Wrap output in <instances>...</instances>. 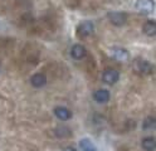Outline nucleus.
<instances>
[{
	"label": "nucleus",
	"instance_id": "obj_8",
	"mask_svg": "<svg viewBox=\"0 0 156 151\" xmlns=\"http://www.w3.org/2000/svg\"><path fill=\"white\" fill-rule=\"evenodd\" d=\"M53 113L58 120H61V121H68V120H71L73 117L72 111L68 107H64V106H55L53 108Z\"/></svg>",
	"mask_w": 156,
	"mask_h": 151
},
{
	"label": "nucleus",
	"instance_id": "obj_16",
	"mask_svg": "<svg viewBox=\"0 0 156 151\" xmlns=\"http://www.w3.org/2000/svg\"><path fill=\"white\" fill-rule=\"evenodd\" d=\"M62 151H78L76 147H73V146H67V147H64Z\"/></svg>",
	"mask_w": 156,
	"mask_h": 151
},
{
	"label": "nucleus",
	"instance_id": "obj_15",
	"mask_svg": "<svg viewBox=\"0 0 156 151\" xmlns=\"http://www.w3.org/2000/svg\"><path fill=\"white\" fill-rule=\"evenodd\" d=\"M142 128L144 130H152L155 128V117L154 116H149L142 121Z\"/></svg>",
	"mask_w": 156,
	"mask_h": 151
},
{
	"label": "nucleus",
	"instance_id": "obj_13",
	"mask_svg": "<svg viewBox=\"0 0 156 151\" xmlns=\"http://www.w3.org/2000/svg\"><path fill=\"white\" fill-rule=\"evenodd\" d=\"M78 146H80L81 151H100L98 149H97V146L92 142L88 137L81 138L80 142H78Z\"/></svg>",
	"mask_w": 156,
	"mask_h": 151
},
{
	"label": "nucleus",
	"instance_id": "obj_3",
	"mask_svg": "<svg viewBox=\"0 0 156 151\" xmlns=\"http://www.w3.org/2000/svg\"><path fill=\"white\" fill-rule=\"evenodd\" d=\"M107 19L110 23L115 27H123L129 20V15L125 12H108L107 13Z\"/></svg>",
	"mask_w": 156,
	"mask_h": 151
},
{
	"label": "nucleus",
	"instance_id": "obj_4",
	"mask_svg": "<svg viewBox=\"0 0 156 151\" xmlns=\"http://www.w3.org/2000/svg\"><path fill=\"white\" fill-rule=\"evenodd\" d=\"M120 81V72L115 68H106L102 72V82L107 86H113Z\"/></svg>",
	"mask_w": 156,
	"mask_h": 151
},
{
	"label": "nucleus",
	"instance_id": "obj_10",
	"mask_svg": "<svg viewBox=\"0 0 156 151\" xmlns=\"http://www.w3.org/2000/svg\"><path fill=\"white\" fill-rule=\"evenodd\" d=\"M47 76L42 72H37L30 77V84L34 88H42L47 84Z\"/></svg>",
	"mask_w": 156,
	"mask_h": 151
},
{
	"label": "nucleus",
	"instance_id": "obj_12",
	"mask_svg": "<svg viewBox=\"0 0 156 151\" xmlns=\"http://www.w3.org/2000/svg\"><path fill=\"white\" fill-rule=\"evenodd\" d=\"M141 147L144 151H155L156 150V138L154 136H146L141 140Z\"/></svg>",
	"mask_w": 156,
	"mask_h": 151
},
{
	"label": "nucleus",
	"instance_id": "obj_9",
	"mask_svg": "<svg viewBox=\"0 0 156 151\" xmlns=\"http://www.w3.org/2000/svg\"><path fill=\"white\" fill-rule=\"evenodd\" d=\"M87 56V49L84 45L80 44V43H76L72 45L71 48V57L76 60H81L83 58H86Z\"/></svg>",
	"mask_w": 156,
	"mask_h": 151
},
{
	"label": "nucleus",
	"instance_id": "obj_1",
	"mask_svg": "<svg viewBox=\"0 0 156 151\" xmlns=\"http://www.w3.org/2000/svg\"><path fill=\"white\" fill-rule=\"evenodd\" d=\"M94 23L92 20H83L80 24L77 25L76 29V33L80 38H87V37H91L94 33Z\"/></svg>",
	"mask_w": 156,
	"mask_h": 151
},
{
	"label": "nucleus",
	"instance_id": "obj_14",
	"mask_svg": "<svg viewBox=\"0 0 156 151\" xmlns=\"http://www.w3.org/2000/svg\"><path fill=\"white\" fill-rule=\"evenodd\" d=\"M54 135L58 138H68V137H71L73 134H72V130L68 126H58V127L54 128Z\"/></svg>",
	"mask_w": 156,
	"mask_h": 151
},
{
	"label": "nucleus",
	"instance_id": "obj_6",
	"mask_svg": "<svg viewBox=\"0 0 156 151\" xmlns=\"http://www.w3.org/2000/svg\"><path fill=\"white\" fill-rule=\"evenodd\" d=\"M110 50H111V56L116 60H119V62H127V60H130V53H129V50L126 48L112 47Z\"/></svg>",
	"mask_w": 156,
	"mask_h": 151
},
{
	"label": "nucleus",
	"instance_id": "obj_2",
	"mask_svg": "<svg viewBox=\"0 0 156 151\" xmlns=\"http://www.w3.org/2000/svg\"><path fill=\"white\" fill-rule=\"evenodd\" d=\"M133 67L136 69V72L142 74V76H150L154 73V66L149 62V60H146L144 58H137L135 59L133 62Z\"/></svg>",
	"mask_w": 156,
	"mask_h": 151
},
{
	"label": "nucleus",
	"instance_id": "obj_7",
	"mask_svg": "<svg viewBox=\"0 0 156 151\" xmlns=\"http://www.w3.org/2000/svg\"><path fill=\"white\" fill-rule=\"evenodd\" d=\"M93 99L98 105H105L111 99V93H110V91L106 88H98L93 92Z\"/></svg>",
	"mask_w": 156,
	"mask_h": 151
},
{
	"label": "nucleus",
	"instance_id": "obj_11",
	"mask_svg": "<svg viewBox=\"0 0 156 151\" xmlns=\"http://www.w3.org/2000/svg\"><path fill=\"white\" fill-rule=\"evenodd\" d=\"M142 32H144L145 35H147L150 38L156 35V22L154 19H149V20H146V22L144 23Z\"/></svg>",
	"mask_w": 156,
	"mask_h": 151
},
{
	"label": "nucleus",
	"instance_id": "obj_5",
	"mask_svg": "<svg viewBox=\"0 0 156 151\" xmlns=\"http://www.w3.org/2000/svg\"><path fill=\"white\" fill-rule=\"evenodd\" d=\"M137 12L144 14H152L155 12V2L154 0H137L135 4Z\"/></svg>",
	"mask_w": 156,
	"mask_h": 151
}]
</instances>
